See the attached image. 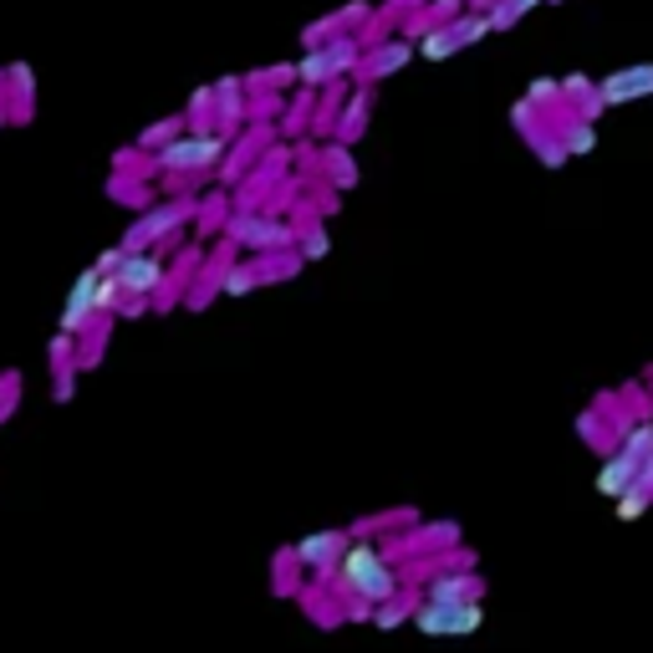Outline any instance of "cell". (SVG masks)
<instances>
[{
	"label": "cell",
	"mask_w": 653,
	"mask_h": 653,
	"mask_svg": "<svg viewBox=\"0 0 653 653\" xmlns=\"http://www.w3.org/2000/svg\"><path fill=\"white\" fill-rule=\"evenodd\" d=\"M342 592H357V598H368V603H388L393 592H399V577L388 572V562L373 547H348L342 552Z\"/></svg>",
	"instance_id": "6da1fadb"
},
{
	"label": "cell",
	"mask_w": 653,
	"mask_h": 653,
	"mask_svg": "<svg viewBox=\"0 0 653 653\" xmlns=\"http://www.w3.org/2000/svg\"><path fill=\"white\" fill-rule=\"evenodd\" d=\"M480 623H486L480 598H465V603H439V598H429L424 607H414V628H419V633H475Z\"/></svg>",
	"instance_id": "7a4b0ae2"
},
{
	"label": "cell",
	"mask_w": 653,
	"mask_h": 653,
	"mask_svg": "<svg viewBox=\"0 0 653 653\" xmlns=\"http://www.w3.org/2000/svg\"><path fill=\"white\" fill-rule=\"evenodd\" d=\"M352 62H357V36H337L327 51L312 47V56L297 67V77H302L306 87H327V83H337V72H348Z\"/></svg>",
	"instance_id": "3957f363"
},
{
	"label": "cell",
	"mask_w": 653,
	"mask_h": 653,
	"mask_svg": "<svg viewBox=\"0 0 653 653\" xmlns=\"http://www.w3.org/2000/svg\"><path fill=\"white\" fill-rule=\"evenodd\" d=\"M219 159H225V134H210V138H185V143H164V153L153 159V164L164 168H215Z\"/></svg>",
	"instance_id": "277c9868"
},
{
	"label": "cell",
	"mask_w": 653,
	"mask_h": 653,
	"mask_svg": "<svg viewBox=\"0 0 653 653\" xmlns=\"http://www.w3.org/2000/svg\"><path fill=\"white\" fill-rule=\"evenodd\" d=\"M98 306H102V271L92 266V271H83V276H77L67 306H62V332L83 337L87 327H92V312H98Z\"/></svg>",
	"instance_id": "5b68a950"
},
{
	"label": "cell",
	"mask_w": 653,
	"mask_h": 653,
	"mask_svg": "<svg viewBox=\"0 0 653 653\" xmlns=\"http://www.w3.org/2000/svg\"><path fill=\"white\" fill-rule=\"evenodd\" d=\"M607 108H623V102H638V98H653V62H633V67H618L607 72L598 83Z\"/></svg>",
	"instance_id": "8992f818"
},
{
	"label": "cell",
	"mask_w": 653,
	"mask_h": 653,
	"mask_svg": "<svg viewBox=\"0 0 653 653\" xmlns=\"http://www.w3.org/2000/svg\"><path fill=\"white\" fill-rule=\"evenodd\" d=\"M117 281H123V291H134V297H149L153 286L164 281V261H159V255H149V251H123Z\"/></svg>",
	"instance_id": "52a82bcc"
},
{
	"label": "cell",
	"mask_w": 653,
	"mask_h": 653,
	"mask_svg": "<svg viewBox=\"0 0 653 653\" xmlns=\"http://www.w3.org/2000/svg\"><path fill=\"white\" fill-rule=\"evenodd\" d=\"M638 469H643V460H633L628 450L603 454V469H598V495H613V501H618L623 490H633Z\"/></svg>",
	"instance_id": "ba28073f"
},
{
	"label": "cell",
	"mask_w": 653,
	"mask_h": 653,
	"mask_svg": "<svg viewBox=\"0 0 653 653\" xmlns=\"http://www.w3.org/2000/svg\"><path fill=\"white\" fill-rule=\"evenodd\" d=\"M342 552H348V531H322V537H306L302 547H297V556H302L317 577H332V562Z\"/></svg>",
	"instance_id": "9c48e42d"
},
{
	"label": "cell",
	"mask_w": 653,
	"mask_h": 653,
	"mask_svg": "<svg viewBox=\"0 0 653 653\" xmlns=\"http://www.w3.org/2000/svg\"><path fill=\"white\" fill-rule=\"evenodd\" d=\"M486 582L475 577V572H450V577H429V598L439 603H465V598H480Z\"/></svg>",
	"instance_id": "30bf717a"
},
{
	"label": "cell",
	"mask_w": 653,
	"mask_h": 653,
	"mask_svg": "<svg viewBox=\"0 0 653 653\" xmlns=\"http://www.w3.org/2000/svg\"><path fill=\"white\" fill-rule=\"evenodd\" d=\"M409 56H414V47H409V41H384V47L368 51V62L357 67V77H363V83H373V77H384V72H399Z\"/></svg>",
	"instance_id": "8fae6325"
},
{
	"label": "cell",
	"mask_w": 653,
	"mask_h": 653,
	"mask_svg": "<svg viewBox=\"0 0 653 653\" xmlns=\"http://www.w3.org/2000/svg\"><path fill=\"white\" fill-rule=\"evenodd\" d=\"M562 102H572V108H577V113H587V117H598L607 108L603 92H598V83H592V77H582V72L562 77Z\"/></svg>",
	"instance_id": "7c38bea8"
},
{
	"label": "cell",
	"mask_w": 653,
	"mask_h": 653,
	"mask_svg": "<svg viewBox=\"0 0 653 653\" xmlns=\"http://www.w3.org/2000/svg\"><path fill=\"white\" fill-rule=\"evenodd\" d=\"M598 117H587V113H572L567 123H556V134H562V143H567L572 153H592L598 149V128H592Z\"/></svg>",
	"instance_id": "4fadbf2b"
},
{
	"label": "cell",
	"mask_w": 653,
	"mask_h": 653,
	"mask_svg": "<svg viewBox=\"0 0 653 653\" xmlns=\"http://www.w3.org/2000/svg\"><path fill=\"white\" fill-rule=\"evenodd\" d=\"M526 138H531V149L541 153V164H547V168H562L572 159V149L562 143V134H547L541 123H531V128H526Z\"/></svg>",
	"instance_id": "5bb4252c"
},
{
	"label": "cell",
	"mask_w": 653,
	"mask_h": 653,
	"mask_svg": "<svg viewBox=\"0 0 653 653\" xmlns=\"http://www.w3.org/2000/svg\"><path fill=\"white\" fill-rule=\"evenodd\" d=\"M577 435L587 439V444H592V450L598 454H613L618 450V435H607L603 429V419H598V414H582V419H577Z\"/></svg>",
	"instance_id": "9a60e30c"
},
{
	"label": "cell",
	"mask_w": 653,
	"mask_h": 653,
	"mask_svg": "<svg viewBox=\"0 0 653 653\" xmlns=\"http://www.w3.org/2000/svg\"><path fill=\"white\" fill-rule=\"evenodd\" d=\"M618 450H628L633 460H649V454H653V419L633 424V429H623V435H618Z\"/></svg>",
	"instance_id": "2e32d148"
},
{
	"label": "cell",
	"mask_w": 653,
	"mask_h": 653,
	"mask_svg": "<svg viewBox=\"0 0 653 653\" xmlns=\"http://www.w3.org/2000/svg\"><path fill=\"white\" fill-rule=\"evenodd\" d=\"M537 5H547V0H501L495 11H490V21H495V32H511L526 11H537Z\"/></svg>",
	"instance_id": "e0dca14e"
},
{
	"label": "cell",
	"mask_w": 653,
	"mask_h": 653,
	"mask_svg": "<svg viewBox=\"0 0 653 653\" xmlns=\"http://www.w3.org/2000/svg\"><path fill=\"white\" fill-rule=\"evenodd\" d=\"M649 505H653V490L649 486H633V490H623V495H618V516L633 520V516H643Z\"/></svg>",
	"instance_id": "ac0fdd59"
},
{
	"label": "cell",
	"mask_w": 653,
	"mask_h": 653,
	"mask_svg": "<svg viewBox=\"0 0 653 653\" xmlns=\"http://www.w3.org/2000/svg\"><path fill=\"white\" fill-rule=\"evenodd\" d=\"M526 98L537 102V108H556V102H562V83H556V77H537V83L526 87Z\"/></svg>",
	"instance_id": "d6986e66"
},
{
	"label": "cell",
	"mask_w": 653,
	"mask_h": 653,
	"mask_svg": "<svg viewBox=\"0 0 653 653\" xmlns=\"http://www.w3.org/2000/svg\"><path fill=\"white\" fill-rule=\"evenodd\" d=\"M179 123H185V117H164L159 128H149V134L138 138V149H159V143H168V138L179 134Z\"/></svg>",
	"instance_id": "ffe728a7"
},
{
	"label": "cell",
	"mask_w": 653,
	"mask_h": 653,
	"mask_svg": "<svg viewBox=\"0 0 653 653\" xmlns=\"http://www.w3.org/2000/svg\"><path fill=\"white\" fill-rule=\"evenodd\" d=\"M403 613H409L403 603H384L378 613H373V623H378V628H393V623H403ZM409 618H414V613H409Z\"/></svg>",
	"instance_id": "44dd1931"
},
{
	"label": "cell",
	"mask_w": 653,
	"mask_h": 653,
	"mask_svg": "<svg viewBox=\"0 0 653 653\" xmlns=\"http://www.w3.org/2000/svg\"><path fill=\"white\" fill-rule=\"evenodd\" d=\"M327 164H332V174H337V185H352V159L342 149H332L327 153Z\"/></svg>",
	"instance_id": "7402d4cb"
},
{
	"label": "cell",
	"mask_w": 653,
	"mask_h": 653,
	"mask_svg": "<svg viewBox=\"0 0 653 653\" xmlns=\"http://www.w3.org/2000/svg\"><path fill=\"white\" fill-rule=\"evenodd\" d=\"M322 251H327V235H306V255H322Z\"/></svg>",
	"instance_id": "603a6c76"
},
{
	"label": "cell",
	"mask_w": 653,
	"mask_h": 653,
	"mask_svg": "<svg viewBox=\"0 0 653 653\" xmlns=\"http://www.w3.org/2000/svg\"><path fill=\"white\" fill-rule=\"evenodd\" d=\"M469 11H495V5H501V0H465Z\"/></svg>",
	"instance_id": "cb8c5ba5"
},
{
	"label": "cell",
	"mask_w": 653,
	"mask_h": 653,
	"mask_svg": "<svg viewBox=\"0 0 653 653\" xmlns=\"http://www.w3.org/2000/svg\"><path fill=\"white\" fill-rule=\"evenodd\" d=\"M547 5H562V0H547Z\"/></svg>",
	"instance_id": "d4e9b609"
}]
</instances>
